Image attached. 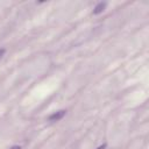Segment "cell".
Wrapping results in <instances>:
<instances>
[{"label":"cell","mask_w":149,"mask_h":149,"mask_svg":"<svg viewBox=\"0 0 149 149\" xmlns=\"http://www.w3.org/2000/svg\"><path fill=\"white\" fill-rule=\"evenodd\" d=\"M65 113H66V111H65V109L57 111V112H55V113L50 114V115L48 116V120H49V121H58V120L63 119V116L65 115Z\"/></svg>","instance_id":"1"},{"label":"cell","mask_w":149,"mask_h":149,"mask_svg":"<svg viewBox=\"0 0 149 149\" xmlns=\"http://www.w3.org/2000/svg\"><path fill=\"white\" fill-rule=\"evenodd\" d=\"M106 6H107V2H106V1H104V2L101 1V2L97 3V6L94 7V9H93V12H92V13H93V14H100V13L105 9V7H106Z\"/></svg>","instance_id":"2"},{"label":"cell","mask_w":149,"mask_h":149,"mask_svg":"<svg viewBox=\"0 0 149 149\" xmlns=\"http://www.w3.org/2000/svg\"><path fill=\"white\" fill-rule=\"evenodd\" d=\"M5 52H6V49L1 48V49H0V58H1L2 56H3V54H5Z\"/></svg>","instance_id":"3"},{"label":"cell","mask_w":149,"mask_h":149,"mask_svg":"<svg viewBox=\"0 0 149 149\" xmlns=\"http://www.w3.org/2000/svg\"><path fill=\"white\" fill-rule=\"evenodd\" d=\"M106 148V143H104V144H101V146H99L97 149H105Z\"/></svg>","instance_id":"4"},{"label":"cell","mask_w":149,"mask_h":149,"mask_svg":"<svg viewBox=\"0 0 149 149\" xmlns=\"http://www.w3.org/2000/svg\"><path fill=\"white\" fill-rule=\"evenodd\" d=\"M9 149H21V147H20V146H13V147H10Z\"/></svg>","instance_id":"5"}]
</instances>
